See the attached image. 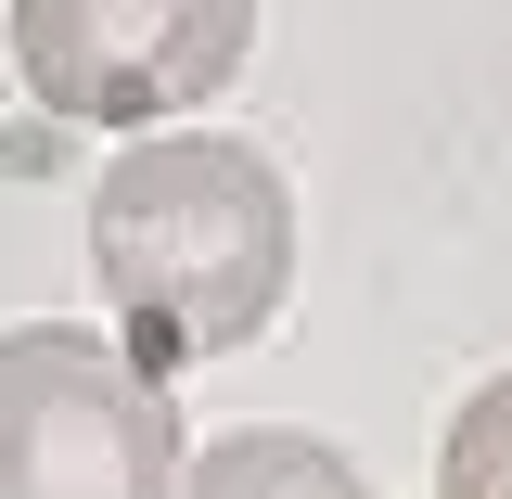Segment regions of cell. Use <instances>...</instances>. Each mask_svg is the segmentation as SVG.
Returning a JSON list of instances; mask_svg holds the SVG:
<instances>
[{"label":"cell","mask_w":512,"mask_h":499,"mask_svg":"<svg viewBox=\"0 0 512 499\" xmlns=\"http://www.w3.org/2000/svg\"><path fill=\"white\" fill-rule=\"evenodd\" d=\"M167 499H372V487H359V461H346V448L256 423V436H218L205 461H180Z\"/></svg>","instance_id":"obj_4"},{"label":"cell","mask_w":512,"mask_h":499,"mask_svg":"<svg viewBox=\"0 0 512 499\" xmlns=\"http://www.w3.org/2000/svg\"><path fill=\"white\" fill-rule=\"evenodd\" d=\"M180 410L154 359H128L90 320L0 333V499H167Z\"/></svg>","instance_id":"obj_2"},{"label":"cell","mask_w":512,"mask_h":499,"mask_svg":"<svg viewBox=\"0 0 512 499\" xmlns=\"http://www.w3.org/2000/svg\"><path fill=\"white\" fill-rule=\"evenodd\" d=\"M90 269L154 359H231L295 295V192L231 128H141L90 192Z\"/></svg>","instance_id":"obj_1"},{"label":"cell","mask_w":512,"mask_h":499,"mask_svg":"<svg viewBox=\"0 0 512 499\" xmlns=\"http://www.w3.org/2000/svg\"><path fill=\"white\" fill-rule=\"evenodd\" d=\"M256 0H13V64L64 128H167L244 77Z\"/></svg>","instance_id":"obj_3"},{"label":"cell","mask_w":512,"mask_h":499,"mask_svg":"<svg viewBox=\"0 0 512 499\" xmlns=\"http://www.w3.org/2000/svg\"><path fill=\"white\" fill-rule=\"evenodd\" d=\"M436 499H512V372L461 397V423H448V474H436Z\"/></svg>","instance_id":"obj_5"}]
</instances>
